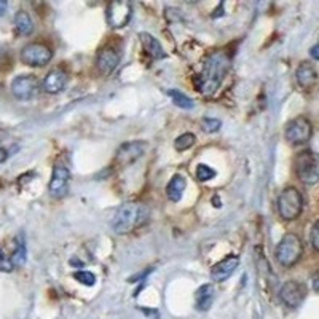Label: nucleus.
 Instances as JSON below:
<instances>
[{
  "mask_svg": "<svg viewBox=\"0 0 319 319\" xmlns=\"http://www.w3.org/2000/svg\"><path fill=\"white\" fill-rule=\"evenodd\" d=\"M230 69V58L223 51L209 55L203 64V71L196 80L198 91L204 96H211L220 88L225 75Z\"/></svg>",
  "mask_w": 319,
  "mask_h": 319,
  "instance_id": "obj_1",
  "label": "nucleus"
},
{
  "mask_svg": "<svg viewBox=\"0 0 319 319\" xmlns=\"http://www.w3.org/2000/svg\"><path fill=\"white\" fill-rule=\"evenodd\" d=\"M150 211L141 203H125L122 204L112 219V229L118 235L129 233L138 227L149 222Z\"/></svg>",
  "mask_w": 319,
  "mask_h": 319,
  "instance_id": "obj_2",
  "label": "nucleus"
},
{
  "mask_svg": "<svg viewBox=\"0 0 319 319\" xmlns=\"http://www.w3.org/2000/svg\"><path fill=\"white\" fill-rule=\"evenodd\" d=\"M275 256L278 263L284 268H290L302 259L303 256V243L302 239L294 235V233H287L281 238V241L278 243Z\"/></svg>",
  "mask_w": 319,
  "mask_h": 319,
  "instance_id": "obj_3",
  "label": "nucleus"
},
{
  "mask_svg": "<svg viewBox=\"0 0 319 319\" xmlns=\"http://www.w3.org/2000/svg\"><path fill=\"white\" fill-rule=\"evenodd\" d=\"M276 208H278V214L281 216V219L294 220L302 214L303 196L295 187H287L279 193Z\"/></svg>",
  "mask_w": 319,
  "mask_h": 319,
  "instance_id": "obj_4",
  "label": "nucleus"
},
{
  "mask_svg": "<svg viewBox=\"0 0 319 319\" xmlns=\"http://www.w3.org/2000/svg\"><path fill=\"white\" fill-rule=\"evenodd\" d=\"M297 177L307 185H314L319 179L317 158L311 150H303L295 156L294 162Z\"/></svg>",
  "mask_w": 319,
  "mask_h": 319,
  "instance_id": "obj_5",
  "label": "nucleus"
},
{
  "mask_svg": "<svg viewBox=\"0 0 319 319\" xmlns=\"http://www.w3.org/2000/svg\"><path fill=\"white\" fill-rule=\"evenodd\" d=\"M313 136V125L307 117H297L290 120L286 126V139L287 142L300 145L308 142Z\"/></svg>",
  "mask_w": 319,
  "mask_h": 319,
  "instance_id": "obj_6",
  "label": "nucleus"
},
{
  "mask_svg": "<svg viewBox=\"0 0 319 319\" xmlns=\"http://www.w3.org/2000/svg\"><path fill=\"white\" fill-rule=\"evenodd\" d=\"M53 58V51L43 43H28L21 51V61L32 67H43Z\"/></svg>",
  "mask_w": 319,
  "mask_h": 319,
  "instance_id": "obj_7",
  "label": "nucleus"
},
{
  "mask_svg": "<svg viewBox=\"0 0 319 319\" xmlns=\"http://www.w3.org/2000/svg\"><path fill=\"white\" fill-rule=\"evenodd\" d=\"M132 16V5L129 2H110L105 10L107 24L112 29H122Z\"/></svg>",
  "mask_w": 319,
  "mask_h": 319,
  "instance_id": "obj_8",
  "label": "nucleus"
},
{
  "mask_svg": "<svg viewBox=\"0 0 319 319\" xmlns=\"http://www.w3.org/2000/svg\"><path fill=\"white\" fill-rule=\"evenodd\" d=\"M71 172L64 163H56L53 168V174L48 184V192L55 198H62L69 190Z\"/></svg>",
  "mask_w": 319,
  "mask_h": 319,
  "instance_id": "obj_9",
  "label": "nucleus"
},
{
  "mask_svg": "<svg viewBox=\"0 0 319 319\" xmlns=\"http://www.w3.org/2000/svg\"><path fill=\"white\" fill-rule=\"evenodd\" d=\"M145 149H147V144L142 141H132V142H126L122 147L118 149L117 155H115V163L120 168L129 166L145 153Z\"/></svg>",
  "mask_w": 319,
  "mask_h": 319,
  "instance_id": "obj_10",
  "label": "nucleus"
},
{
  "mask_svg": "<svg viewBox=\"0 0 319 319\" xmlns=\"http://www.w3.org/2000/svg\"><path fill=\"white\" fill-rule=\"evenodd\" d=\"M279 297H281L286 307L297 308L303 303L305 297H307V287H305V284H302L300 281L290 279V281L283 284L281 292H279Z\"/></svg>",
  "mask_w": 319,
  "mask_h": 319,
  "instance_id": "obj_11",
  "label": "nucleus"
},
{
  "mask_svg": "<svg viewBox=\"0 0 319 319\" xmlns=\"http://www.w3.org/2000/svg\"><path fill=\"white\" fill-rule=\"evenodd\" d=\"M38 91V82L34 75H19L11 82L13 96L19 101L32 99Z\"/></svg>",
  "mask_w": 319,
  "mask_h": 319,
  "instance_id": "obj_12",
  "label": "nucleus"
},
{
  "mask_svg": "<svg viewBox=\"0 0 319 319\" xmlns=\"http://www.w3.org/2000/svg\"><path fill=\"white\" fill-rule=\"evenodd\" d=\"M120 51L112 48V47H107V48H102L99 51V55L96 58V67H98V72L101 75H110L120 62Z\"/></svg>",
  "mask_w": 319,
  "mask_h": 319,
  "instance_id": "obj_13",
  "label": "nucleus"
},
{
  "mask_svg": "<svg viewBox=\"0 0 319 319\" xmlns=\"http://www.w3.org/2000/svg\"><path fill=\"white\" fill-rule=\"evenodd\" d=\"M239 265V259L236 256H229L223 260H220L219 263H216L211 270V278L217 283H223L235 273V270Z\"/></svg>",
  "mask_w": 319,
  "mask_h": 319,
  "instance_id": "obj_14",
  "label": "nucleus"
},
{
  "mask_svg": "<svg viewBox=\"0 0 319 319\" xmlns=\"http://www.w3.org/2000/svg\"><path fill=\"white\" fill-rule=\"evenodd\" d=\"M295 80L302 89H313L317 83V72L311 62H300L295 71Z\"/></svg>",
  "mask_w": 319,
  "mask_h": 319,
  "instance_id": "obj_15",
  "label": "nucleus"
},
{
  "mask_svg": "<svg viewBox=\"0 0 319 319\" xmlns=\"http://www.w3.org/2000/svg\"><path fill=\"white\" fill-rule=\"evenodd\" d=\"M65 83H67V75L59 69H53L43 80V89L48 95H58L65 88Z\"/></svg>",
  "mask_w": 319,
  "mask_h": 319,
  "instance_id": "obj_16",
  "label": "nucleus"
},
{
  "mask_svg": "<svg viewBox=\"0 0 319 319\" xmlns=\"http://www.w3.org/2000/svg\"><path fill=\"white\" fill-rule=\"evenodd\" d=\"M139 40L142 43L144 51L147 53L150 58H153V59H165L166 58V53H165L162 43H160L153 35H150L147 32H141Z\"/></svg>",
  "mask_w": 319,
  "mask_h": 319,
  "instance_id": "obj_17",
  "label": "nucleus"
},
{
  "mask_svg": "<svg viewBox=\"0 0 319 319\" xmlns=\"http://www.w3.org/2000/svg\"><path fill=\"white\" fill-rule=\"evenodd\" d=\"M214 297H216V292H214V287L212 284H204L201 286L195 294V305H196V310L199 311H206L211 308V305L214 303Z\"/></svg>",
  "mask_w": 319,
  "mask_h": 319,
  "instance_id": "obj_18",
  "label": "nucleus"
},
{
  "mask_svg": "<svg viewBox=\"0 0 319 319\" xmlns=\"http://www.w3.org/2000/svg\"><path fill=\"white\" fill-rule=\"evenodd\" d=\"M185 187H187V182H185V179L180 174L172 176V179L166 185V196L171 199V201L177 203V201H180L182 196H184Z\"/></svg>",
  "mask_w": 319,
  "mask_h": 319,
  "instance_id": "obj_19",
  "label": "nucleus"
},
{
  "mask_svg": "<svg viewBox=\"0 0 319 319\" xmlns=\"http://www.w3.org/2000/svg\"><path fill=\"white\" fill-rule=\"evenodd\" d=\"M15 28L19 35H31L34 32V22L28 11L19 10L15 15Z\"/></svg>",
  "mask_w": 319,
  "mask_h": 319,
  "instance_id": "obj_20",
  "label": "nucleus"
},
{
  "mask_svg": "<svg viewBox=\"0 0 319 319\" xmlns=\"http://www.w3.org/2000/svg\"><path fill=\"white\" fill-rule=\"evenodd\" d=\"M26 256H28V249H26V243H24V238L22 235L18 236V241H16V249L13 252V256L10 259L13 267H22L26 263Z\"/></svg>",
  "mask_w": 319,
  "mask_h": 319,
  "instance_id": "obj_21",
  "label": "nucleus"
},
{
  "mask_svg": "<svg viewBox=\"0 0 319 319\" xmlns=\"http://www.w3.org/2000/svg\"><path fill=\"white\" fill-rule=\"evenodd\" d=\"M168 96H171L172 102H174L177 107H180V109L190 110V109H193V105H195L193 101L187 95H184L182 91H179V89H169Z\"/></svg>",
  "mask_w": 319,
  "mask_h": 319,
  "instance_id": "obj_22",
  "label": "nucleus"
},
{
  "mask_svg": "<svg viewBox=\"0 0 319 319\" xmlns=\"http://www.w3.org/2000/svg\"><path fill=\"white\" fill-rule=\"evenodd\" d=\"M196 142V138L195 134H192V132H184V134H180L176 142H174V147L177 152H185L189 150L190 147H193V144Z\"/></svg>",
  "mask_w": 319,
  "mask_h": 319,
  "instance_id": "obj_23",
  "label": "nucleus"
},
{
  "mask_svg": "<svg viewBox=\"0 0 319 319\" xmlns=\"http://www.w3.org/2000/svg\"><path fill=\"white\" fill-rule=\"evenodd\" d=\"M214 176H216V171L212 169L211 166H208V165H198V168H196V179L198 180L206 182V180H211Z\"/></svg>",
  "mask_w": 319,
  "mask_h": 319,
  "instance_id": "obj_24",
  "label": "nucleus"
},
{
  "mask_svg": "<svg viewBox=\"0 0 319 319\" xmlns=\"http://www.w3.org/2000/svg\"><path fill=\"white\" fill-rule=\"evenodd\" d=\"M74 278L78 283H82L83 286H95V283H96V276L89 271H75Z\"/></svg>",
  "mask_w": 319,
  "mask_h": 319,
  "instance_id": "obj_25",
  "label": "nucleus"
},
{
  "mask_svg": "<svg viewBox=\"0 0 319 319\" xmlns=\"http://www.w3.org/2000/svg\"><path fill=\"white\" fill-rule=\"evenodd\" d=\"M201 126H203V131L206 132H217L222 126V122L217 118H203Z\"/></svg>",
  "mask_w": 319,
  "mask_h": 319,
  "instance_id": "obj_26",
  "label": "nucleus"
},
{
  "mask_svg": "<svg viewBox=\"0 0 319 319\" xmlns=\"http://www.w3.org/2000/svg\"><path fill=\"white\" fill-rule=\"evenodd\" d=\"M310 241L314 250H319V222H314L311 233H310Z\"/></svg>",
  "mask_w": 319,
  "mask_h": 319,
  "instance_id": "obj_27",
  "label": "nucleus"
},
{
  "mask_svg": "<svg viewBox=\"0 0 319 319\" xmlns=\"http://www.w3.org/2000/svg\"><path fill=\"white\" fill-rule=\"evenodd\" d=\"M13 268V265H11V262L10 260H5V257H4V252L0 250V270H11Z\"/></svg>",
  "mask_w": 319,
  "mask_h": 319,
  "instance_id": "obj_28",
  "label": "nucleus"
},
{
  "mask_svg": "<svg viewBox=\"0 0 319 319\" xmlns=\"http://www.w3.org/2000/svg\"><path fill=\"white\" fill-rule=\"evenodd\" d=\"M7 158H8V153H7V150H5L4 147H0V163H4Z\"/></svg>",
  "mask_w": 319,
  "mask_h": 319,
  "instance_id": "obj_29",
  "label": "nucleus"
},
{
  "mask_svg": "<svg viewBox=\"0 0 319 319\" xmlns=\"http://www.w3.org/2000/svg\"><path fill=\"white\" fill-rule=\"evenodd\" d=\"M7 2H5V0H0V16H2V15H5V11H7Z\"/></svg>",
  "mask_w": 319,
  "mask_h": 319,
  "instance_id": "obj_30",
  "label": "nucleus"
},
{
  "mask_svg": "<svg viewBox=\"0 0 319 319\" xmlns=\"http://www.w3.org/2000/svg\"><path fill=\"white\" fill-rule=\"evenodd\" d=\"M313 290L317 292V273H314V276H313Z\"/></svg>",
  "mask_w": 319,
  "mask_h": 319,
  "instance_id": "obj_31",
  "label": "nucleus"
},
{
  "mask_svg": "<svg viewBox=\"0 0 319 319\" xmlns=\"http://www.w3.org/2000/svg\"><path fill=\"white\" fill-rule=\"evenodd\" d=\"M310 53H311V56H313L314 59H317V45H314V47L311 48V51H310Z\"/></svg>",
  "mask_w": 319,
  "mask_h": 319,
  "instance_id": "obj_32",
  "label": "nucleus"
},
{
  "mask_svg": "<svg viewBox=\"0 0 319 319\" xmlns=\"http://www.w3.org/2000/svg\"><path fill=\"white\" fill-rule=\"evenodd\" d=\"M2 58H4V51L0 50V62H2Z\"/></svg>",
  "mask_w": 319,
  "mask_h": 319,
  "instance_id": "obj_33",
  "label": "nucleus"
}]
</instances>
